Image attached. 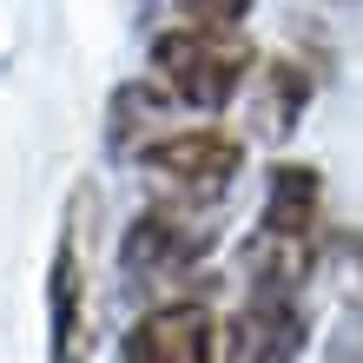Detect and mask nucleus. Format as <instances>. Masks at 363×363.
Returning <instances> with one entry per match:
<instances>
[{"label":"nucleus","mask_w":363,"mask_h":363,"mask_svg":"<svg viewBox=\"0 0 363 363\" xmlns=\"http://www.w3.org/2000/svg\"><path fill=\"white\" fill-rule=\"evenodd\" d=\"M179 113H185V106L165 93L159 79H133V86L113 93V113H106V145H113L119 159H139V145L159 139Z\"/></svg>","instance_id":"1a4fd4ad"},{"label":"nucleus","mask_w":363,"mask_h":363,"mask_svg":"<svg viewBox=\"0 0 363 363\" xmlns=\"http://www.w3.org/2000/svg\"><path fill=\"white\" fill-rule=\"evenodd\" d=\"M225 225H218V205H191V199H159L133 211V225H125L119 238V277L133 291H165L191 277L211 251H218Z\"/></svg>","instance_id":"7ed1b4c3"},{"label":"nucleus","mask_w":363,"mask_h":363,"mask_svg":"<svg viewBox=\"0 0 363 363\" xmlns=\"http://www.w3.org/2000/svg\"><path fill=\"white\" fill-rule=\"evenodd\" d=\"M317 284H330V297L344 304L350 324H363V231H324V251H317Z\"/></svg>","instance_id":"9d476101"},{"label":"nucleus","mask_w":363,"mask_h":363,"mask_svg":"<svg viewBox=\"0 0 363 363\" xmlns=\"http://www.w3.org/2000/svg\"><path fill=\"white\" fill-rule=\"evenodd\" d=\"M139 172H152L165 199H191V205H218L231 179L245 172V139L231 125H165L159 139L139 145Z\"/></svg>","instance_id":"20e7f679"},{"label":"nucleus","mask_w":363,"mask_h":363,"mask_svg":"<svg viewBox=\"0 0 363 363\" xmlns=\"http://www.w3.org/2000/svg\"><path fill=\"white\" fill-rule=\"evenodd\" d=\"M311 67L297 53H264L258 67H251V133L258 139H291L297 133V119H304V106H311Z\"/></svg>","instance_id":"6e6552de"},{"label":"nucleus","mask_w":363,"mask_h":363,"mask_svg":"<svg viewBox=\"0 0 363 363\" xmlns=\"http://www.w3.org/2000/svg\"><path fill=\"white\" fill-rule=\"evenodd\" d=\"M93 205V191H73L67 225L53 238L47 264V363H93V271L86 245H79V211Z\"/></svg>","instance_id":"423d86ee"},{"label":"nucleus","mask_w":363,"mask_h":363,"mask_svg":"<svg viewBox=\"0 0 363 363\" xmlns=\"http://www.w3.org/2000/svg\"><path fill=\"white\" fill-rule=\"evenodd\" d=\"M324 179L317 165H271L258 225L245 231V284H317Z\"/></svg>","instance_id":"f257e3e1"},{"label":"nucleus","mask_w":363,"mask_h":363,"mask_svg":"<svg viewBox=\"0 0 363 363\" xmlns=\"http://www.w3.org/2000/svg\"><path fill=\"white\" fill-rule=\"evenodd\" d=\"M311 344V284H245L218 337V363H297Z\"/></svg>","instance_id":"39448f33"},{"label":"nucleus","mask_w":363,"mask_h":363,"mask_svg":"<svg viewBox=\"0 0 363 363\" xmlns=\"http://www.w3.org/2000/svg\"><path fill=\"white\" fill-rule=\"evenodd\" d=\"M172 7L191 27H245V13L258 7V0H172Z\"/></svg>","instance_id":"9b49d317"},{"label":"nucleus","mask_w":363,"mask_h":363,"mask_svg":"<svg viewBox=\"0 0 363 363\" xmlns=\"http://www.w3.org/2000/svg\"><path fill=\"white\" fill-rule=\"evenodd\" d=\"M251 67H258V53H251L245 27H191V20H179L152 40V79L185 113H225L251 86Z\"/></svg>","instance_id":"f03ea898"},{"label":"nucleus","mask_w":363,"mask_h":363,"mask_svg":"<svg viewBox=\"0 0 363 363\" xmlns=\"http://www.w3.org/2000/svg\"><path fill=\"white\" fill-rule=\"evenodd\" d=\"M225 324L199 297H172L133 317V330L119 337V363H218Z\"/></svg>","instance_id":"0eeeda50"}]
</instances>
